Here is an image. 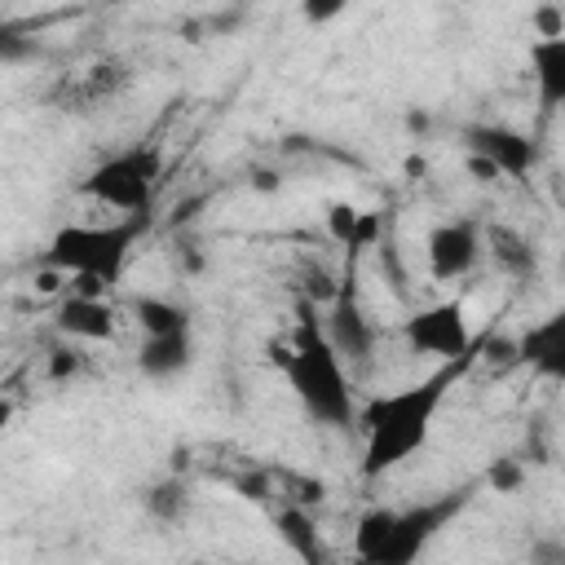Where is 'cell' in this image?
<instances>
[{
  "instance_id": "11",
  "label": "cell",
  "mask_w": 565,
  "mask_h": 565,
  "mask_svg": "<svg viewBox=\"0 0 565 565\" xmlns=\"http://www.w3.org/2000/svg\"><path fill=\"white\" fill-rule=\"evenodd\" d=\"M53 327L66 340H84V344H110L115 340V309L106 296H62V305L53 309Z\"/></svg>"
},
{
  "instance_id": "14",
  "label": "cell",
  "mask_w": 565,
  "mask_h": 565,
  "mask_svg": "<svg viewBox=\"0 0 565 565\" xmlns=\"http://www.w3.org/2000/svg\"><path fill=\"white\" fill-rule=\"evenodd\" d=\"M327 234L344 247V260H358L366 247H380L384 221H380V212H362L353 203H331L327 207Z\"/></svg>"
},
{
  "instance_id": "7",
  "label": "cell",
  "mask_w": 565,
  "mask_h": 565,
  "mask_svg": "<svg viewBox=\"0 0 565 565\" xmlns=\"http://www.w3.org/2000/svg\"><path fill=\"white\" fill-rule=\"evenodd\" d=\"M402 340L411 353H428L437 362H459V358H472L477 349L463 300H437V305L411 309L402 318Z\"/></svg>"
},
{
  "instance_id": "16",
  "label": "cell",
  "mask_w": 565,
  "mask_h": 565,
  "mask_svg": "<svg viewBox=\"0 0 565 565\" xmlns=\"http://www.w3.org/2000/svg\"><path fill=\"white\" fill-rule=\"evenodd\" d=\"M486 256L494 260L499 274H508L516 282L534 278V269H539V256H534L530 238L521 230H512V225H490L486 230Z\"/></svg>"
},
{
  "instance_id": "21",
  "label": "cell",
  "mask_w": 565,
  "mask_h": 565,
  "mask_svg": "<svg viewBox=\"0 0 565 565\" xmlns=\"http://www.w3.org/2000/svg\"><path fill=\"white\" fill-rule=\"evenodd\" d=\"M521 477H525V468H521L512 455L494 459V463H490V472H486V481L494 486V494H512V490L521 486Z\"/></svg>"
},
{
  "instance_id": "20",
  "label": "cell",
  "mask_w": 565,
  "mask_h": 565,
  "mask_svg": "<svg viewBox=\"0 0 565 565\" xmlns=\"http://www.w3.org/2000/svg\"><path fill=\"white\" fill-rule=\"evenodd\" d=\"M530 565H565V534H534L525 547Z\"/></svg>"
},
{
  "instance_id": "4",
  "label": "cell",
  "mask_w": 565,
  "mask_h": 565,
  "mask_svg": "<svg viewBox=\"0 0 565 565\" xmlns=\"http://www.w3.org/2000/svg\"><path fill=\"white\" fill-rule=\"evenodd\" d=\"M150 216H115V221H75L53 230L40 265L71 278V291L79 296H106L128 269L132 247L146 238Z\"/></svg>"
},
{
  "instance_id": "6",
  "label": "cell",
  "mask_w": 565,
  "mask_h": 565,
  "mask_svg": "<svg viewBox=\"0 0 565 565\" xmlns=\"http://www.w3.org/2000/svg\"><path fill=\"white\" fill-rule=\"evenodd\" d=\"M463 150H468V172H477V181H499V177H530L539 163V146L530 132L512 128V124H463L459 132Z\"/></svg>"
},
{
  "instance_id": "15",
  "label": "cell",
  "mask_w": 565,
  "mask_h": 565,
  "mask_svg": "<svg viewBox=\"0 0 565 565\" xmlns=\"http://www.w3.org/2000/svg\"><path fill=\"white\" fill-rule=\"evenodd\" d=\"M274 534L282 539V547L300 561V565H331L327 556V543L318 534V521L309 508H296V503H282L274 512Z\"/></svg>"
},
{
  "instance_id": "25",
  "label": "cell",
  "mask_w": 565,
  "mask_h": 565,
  "mask_svg": "<svg viewBox=\"0 0 565 565\" xmlns=\"http://www.w3.org/2000/svg\"><path fill=\"white\" fill-rule=\"evenodd\" d=\"M252 185H256V190H278V177H274V172H256Z\"/></svg>"
},
{
  "instance_id": "13",
  "label": "cell",
  "mask_w": 565,
  "mask_h": 565,
  "mask_svg": "<svg viewBox=\"0 0 565 565\" xmlns=\"http://www.w3.org/2000/svg\"><path fill=\"white\" fill-rule=\"evenodd\" d=\"M137 371L150 380V384H168L177 375H185L194 366V335H154V340H141L137 344Z\"/></svg>"
},
{
  "instance_id": "2",
  "label": "cell",
  "mask_w": 565,
  "mask_h": 565,
  "mask_svg": "<svg viewBox=\"0 0 565 565\" xmlns=\"http://www.w3.org/2000/svg\"><path fill=\"white\" fill-rule=\"evenodd\" d=\"M296 327L287 340H274V366L282 371L291 397L300 402V411L322 424V428H353L358 424V402H353V384L344 371V358L335 353V344L327 340L322 322H318V305L300 300L296 309Z\"/></svg>"
},
{
  "instance_id": "12",
  "label": "cell",
  "mask_w": 565,
  "mask_h": 565,
  "mask_svg": "<svg viewBox=\"0 0 565 565\" xmlns=\"http://www.w3.org/2000/svg\"><path fill=\"white\" fill-rule=\"evenodd\" d=\"M530 79H534L539 119H552L556 110H565V35L530 40Z\"/></svg>"
},
{
  "instance_id": "1",
  "label": "cell",
  "mask_w": 565,
  "mask_h": 565,
  "mask_svg": "<svg viewBox=\"0 0 565 565\" xmlns=\"http://www.w3.org/2000/svg\"><path fill=\"white\" fill-rule=\"evenodd\" d=\"M468 366H472V358L441 362L433 375L411 380V384H402L393 393H375L358 411V424H362V477L366 481L388 477L393 468H402L406 459H415L428 446L437 411L446 406L450 388L463 380Z\"/></svg>"
},
{
  "instance_id": "3",
  "label": "cell",
  "mask_w": 565,
  "mask_h": 565,
  "mask_svg": "<svg viewBox=\"0 0 565 565\" xmlns=\"http://www.w3.org/2000/svg\"><path fill=\"white\" fill-rule=\"evenodd\" d=\"M472 499L477 481H463L406 508H366L353 525L358 565H415L441 539V530H450L468 512Z\"/></svg>"
},
{
  "instance_id": "23",
  "label": "cell",
  "mask_w": 565,
  "mask_h": 565,
  "mask_svg": "<svg viewBox=\"0 0 565 565\" xmlns=\"http://www.w3.org/2000/svg\"><path fill=\"white\" fill-rule=\"evenodd\" d=\"M79 371V358H75V349H53V375L62 380V375H75Z\"/></svg>"
},
{
  "instance_id": "22",
  "label": "cell",
  "mask_w": 565,
  "mask_h": 565,
  "mask_svg": "<svg viewBox=\"0 0 565 565\" xmlns=\"http://www.w3.org/2000/svg\"><path fill=\"white\" fill-rule=\"evenodd\" d=\"M530 26H534V40H556V35H565V13L552 4H539L530 13Z\"/></svg>"
},
{
  "instance_id": "17",
  "label": "cell",
  "mask_w": 565,
  "mask_h": 565,
  "mask_svg": "<svg viewBox=\"0 0 565 565\" xmlns=\"http://www.w3.org/2000/svg\"><path fill=\"white\" fill-rule=\"evenodd\" d=\"M141 508H146V516L150 521H159V525H181L185 516H190V508H194V494H190V481L185 477H159V481H150L146 486V494H141Z\"/></svg>"
},
{
  "instance_id": "18",
  "label": "cell",
  "mask_w": 565,
  "mask_h": 565,
  "mask_svg": "<svg viewBox=\"0 0 565 565\" xmlns=\"http://www.w3.org/2000/svg\"><path fill=\"white\" fill-rule=\"evenodd\" d=\"M132 322L141 327L146 340H154V335H185L190 331V309L168 300V296H137L132 300Z\"/></svg>"
},
{
  "instance_id": "10",
  "label": "cell",
  "mask_w": 565,
  "mask_h": 565,
  "mask_svg": "<svg viewBox=\"0 0 565 565\" xmlns=\"http://www.w3.org/2000/svg\"><path fill=\"white\" fill-rule=\"evenodd\" d=\"M512 362L530 366L539 380H565V305L547 309L539 322H530L516 335Z\"/></svg>"
},
{
  "instance_id": "5",
  "label": "cell",
  "mask_w": 565,
  "mask_h": 565,
  "mask_svg": "<svg viewBox=\"0 0 565 565\" xmlns=\"http://www.w3.org/2000/svg\"><path fill=\"white\" fill-rule=\"evenodd\" d=\"M159 181H163V150L154 141H132V146L97 159L79 190L119 216H150Z\"/></svg>"
},
{
  "instance_id": "8",
  "label": "cell",
  "mask_w": 565,
  "mask_h": 565,
  "mask_svg": "<svg viewBox=\"0 0 565 565\" xmlns=\"http://www.w3.org/2000/svg\"><path fill=\"white\" fill-rule=\"evenodd\" d=\"M322 331L327 340L335 344V353L344 358V366H366L371 353H375V322L366 318L362 300H358V260H344V274H340V291L335 300L327 305V318H322Z\"/></svg>"
},
{
  "instance_id": "19",
  "label": "cell",
  "mask_w": 565,
  "mask_h": 565,
  "mask_svg": "<svg viewBox=\"0 0 565 565\" xmlns=\"http://www.w3.org/2000/svg\"><path fill=\"white\" fill-rule=\"evenodd\" d=\"M380 274L393 282V291L402 296V300H411V274H406V265H402V252H397V243L393 238H380Z\"/></svg>"
},
{
  "instance_id": "24",
  "label": "cell",
  "mask_w": 565,
  "mask_h": 565,
  "mask_svg": "<svg viewBox=\"0 0 565 565\" xmlns=\"http://www.w3.org/2000/svg\"><path fill=\"white\" fill-rule=\"evenodd\" d=\"M344 13V4H305V18L309 22H331V18H340Z\"/></svg>"
},
{
  "instance_id": "9",
  "label": "cell",
  "mask_w": 565,
  "mask_h": 565,
  "mask_svg": "<svg viewBox=\"0 0 565 565\" xmlns=\"http://www.w3.org/2000/svg\"><path fill=\"white\" fill-rule=\"evenodd\" d=\"M424 256H428V274L437 282H455V278H468L481 256H486V230L468 216L459 221H441L424 234Z\"/></svg>"
}]
</instances>
